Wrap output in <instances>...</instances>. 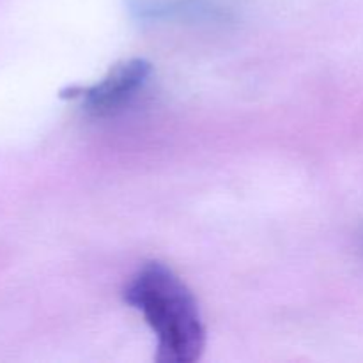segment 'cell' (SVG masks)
Returning <instances> with one entry per match:
<instances>
[{
  "instance_id": "6da1fadb",
  "label": "cell",
  "mask_w": 363,
  "mask_h": 363,
  "mask_svg": "<svg viewBox=\"0 0 363 363\" xmlns=\"http://www.w3.org/2000/svg\"><path fill=\"white\" fill-rule=\"evenodd\" d=\"M123 296L155 333L156 362L194 363L201 358L206 328L197 300L169 266L144 264L126 284Z\"/></svg>"
},
{
  "instance_id": "7a4b0ae2",
  "label": "cell",
  "mask_w": 363,
  "mask_h": 363,
  "mask_svg": "<svg viewBox=\"0 0 363 363\" xmlns=\"http://www.w3.org/2000/svg\"><path fill=\"white\" fill-rule=\"evenodd\" d=\"M152 66L144 59H130L113 66L105 77L91 87L77 89L74 98H82L85 108L96 116H106L123 108L142 91Z\"/></svg>"
},
{
  "instance_id": "3957f363",
  "label": "cell",
  "mask_w": 363,
  "mask_h": 363,
  "mask_svg": "<svg viewBox=\"0 0 363 363\" xmlns=\"http://www.w3.org/2000/svg\"><path fill=\"white\" fill-rule=\"evenodd\" d=\"M133 11L149 20L204 16L216 11L209 0H135Z\"/></svg>"
}]
</instances>
